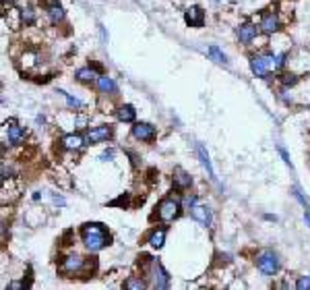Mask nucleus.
Listing matches in <instances>:
<instances>
[{
	"label": "nucleus",
	"instance_id": "obj_6",
	"mask_svg": "<svg viewBox=\"0 0 310 290\" xmlns=\"http://www.w3.org/2000/svg\"><path fill=\"white\" fill-rule=\"evenodd\" d=\"M191 214H193V218L197 220V222H201L203 226H211L213 224V216H211V209H209V207L195 205Z\"/></svg>",
	"mask_w": 310,
	"mask_h": 290
},
{
	"label": "nucleus",
	"instance_id": "obj_13",
	"mask_svg": "<svg viewBox=\"0 0 310 290\" xmlns=\"http://www.w3.org/2000/svg\"><path fill=\"white\" fill-rule=\"evenodd\" d=\"M191 183H193V178H191V174H188V172H184L182 168H176L174 170V185L176 187L186 189V187H191Z\"/></svg>",
	"mask_w": 310,
	"mask_h": 290
},
{
	"label": "nucleus",
	"instance_id": "obj_15",
	"mask_svg": "<svg viewBox=\"0 0 310 290\" xmlns=\"http://www.w3.org/2000/svg\"><path fill=\"white\" fill-rule=\"evenodd\" d=\"M197 154H198V158H201V164L205 166V170H207V174H209V178H215V172H213V166H211V160H209V156H207V152H205V147L198 143L197 145Z\"/></svg>",
	"mask_w": 310,
	"mask_h": 290
},
{
	"label": "nucleus",
	"instance_id": "obj_26",
	"mask_svg": "<svg viewBox=\"0 0 310 290\" xmlns=\"http://www.w3.org/2000/svg\"><path fill=\"white\" fill-rule=\"evenodd\" d=\"M296 286H298L300 290H304V288H310V278H300Z\"/></svg>",
	"mask_w": 310,
	"mask_h": 290
},
{
	"label": "nucleus",
	"instance_id": "obj_17",
	"mask_svg": "<svg viewBox=\"0 0 310 290\" xmlns=\"http://www.w3.org/2000/svg\"><path fill=\"white\" fill-rule=\"evenodd\" d=\"M25 139V133L21 127H17L15 123H11V127H8V141L11 143H21Z\"/></svg>",
	"mask_w": 310,
	"mask_h": 290
},
{
	"label": "nucleus",
	"instance_id": "obj_18",
	"mask_svg": "<svg viewBox=\"0 0 310 290\" xmlns=\"http://www.w3.org/2000/svg\"><path fill=\"white\" fill-rule=\"evenodd\" d=\"M118 118H120V121H122V123H133L135 121V108L133 106H120L118 108Z\"/></svg>",
	"mask_w": 310,
	"mask_h": 290
},
{
	"label": "nucleus",
	"instance_id": "obj_3",
	"mask_svg": "<svg viewBox=\"0 0 310 290\" xmlns=\"http://www.w3.org/2000/svg\"><path fill=\"white\" fill-rule=\"evenodd\" d=\"M256 265L265 276H273L279 269V259L273 251H265V253H261L256 257Z\"/></svg>",
	"mask_w": 310,
	"mask_h": 290
},
{
	"label": "nucleus",
	"instance_id": "obj_25",
	"mask_svg": "<svg viewBox=\"0 0 310 290\" xmlns=\"http://www.w3.org/2000/svg\"><path fill=\"white\" fill-rule=\"evenodd\" d=\"M64 94V92H62ZM66 96V102H68V106H73V108H81L83 104H81V99H77V97H73V96H68V94H64Z\"/></svg>",
	"mask_w": 310,
	"mask_h": 290
},
{
	"label": "nucleus",
	"instance_id": "obj_5",
	"mask_svg": "<svg viewBox=\"0 0 310 290\" xmlns=\"http://www.w3.org/2000/svg\"><path fill=\"white\" fill-rule=\"evenodd\" d=\"M133 137L139 139V141H153L157 137V131H155V127L149 125V123H137L133 127Z\"/></svg>",
	"mask_w": 310,
	"mask_h": 290
},
{
	"label": "nucleus",
	"instance_id": "obj_23",
	"mask_svg": "<svg viewBox=\"0 0 310 290\" xmlns=\"http://www.w3.org/2000/svg\"><path fill=\"white\" fill-rule=\"evenodd\" d=\"M21 21L25 25H33L35 23V13H33V8H23L21 11Z\"/></svg>",
	"mask_w": 310,
	"mask_h": 290
},
{
	"label": "nucleus",
	"instance_id": "obj_22",
	"mask_svg": "<svg viewBox=\"0 0 310 290\" xmlns=\"http://www.w3.org/2000/svg\"><path fill=\"white\" fill-rule=\"evenodd\" d=\"M209 56H211L215 63L227 64V58H225V54H222V52H219V48H217V46H209Z\"/></svg>",
	"mask_w": 310,
	"mask_h": 290
},
{
	"label": "nucleus",
	"instance_id": "obj_12",
	"mask_svg": "<svg viewBox=\"0 0 310 290\" xmlns=\"http://www.w3.org/2000/svg\"><path fill=\"white\" fill-rule=\"evenodd\" d=\"M261 29H263V32H267V33H275L277 29H279V19H277V15H273V13L265 15V17L261 19Z\"/></svg>",
	"mask_w": 310,
	"mask_h": 290
},
{
	"label": "nucleus",
	"instance_id": "obj_20",
	"mask_svg": "<svg viewBox=\"0 0 310 290\" xmlns=\"http://www.w3.org/2000/svg\"><path fill=\"white\" fill-rule=\"evenodd\" d=\"M97 75L93 68H81V71H77V79L79 81H83V83H89V81H93Z\"/></svg>",
	"mask_w": 310,
	"mask_h": 290
},
{
	"label": "nucleus",
	"instance_id": "obj_16",
	"mask_svg": "<svg viewBox=\"0 0 310 290\" xmlns=\"http://www.w3.org/2000/svg\"><path fill=\"white\" fill-rule=\"evenodd\" d=\"M166 243V230H153L151 236H149V245H151L153 249H162Z\"/></svg>",
	"mask_w": 310,
	"mask_h": 290
},
{
	"label": "nucleus",
	"instance_id": "obj_30",
	"mask_svg": "<svg viewBox=\"0 0 310 290\" xmlns=\"http://www.w3.org/2000/svg\"><path fill=\"white\" fill-rule=\"evenodd\" d=\"M112 156H114L112 152H108V154H104V156H102V160H110V158H112Z\"/></svg>",
	"mask_w": 310,
	"mask_h": 290
},
{
	"label": "nucleus",
	"instance_id": "obj_27",
	"mask_svg": "<svg viewBox=\"0 0 310 290\" xmlns=\"http://www.w3.org/2000/svg\"><path fill=\"white\" fill-rule=\"evenodd\" d=\"M282 81H283L285 85H294V83L298 81V77H294V75H283V77H282Z\"/></svg>",
	"mask_w": 310,
	"mask_h": 290
},
{
	"label": "nucleus",
	"instance_id": "obj_1",
	"mask_svg": "<svg viewBox=\"0 0 310 290\" xmlns=\"http://www.w3.org/2000/svg\"><path fill=\"white\" fill-rule=\"evenodd\" d=\"M81 238L89 251H102V249L110 243V234L102 224H85L81 230Z\"/></svg>",
	"mask_w": 310,
	"mask_h": 290
},
{
	"label": "nucleus",
	"instance_id": "obj_28",
	"mask_svg": "<svg viewBox=\"0 0 310 290\" xmlns=\"http://www.w3.org/2000/svg\"><path fill=\"white\" fill-rule=\"evenodd\" d=\"M195 203H197V197H186V199H184L186 209H193V207H195Z\"/></svg>",
	"mask_w": 310,
	"mask_h": 290
},
{
	"label": "nucleus",
	"instance_id": "obj_10",
	"mask_svg": "<svg viewBox=\"0 0 310 290\" xmlns=\"http://www.w3.org/2000/svg\"><path fill=\"white\" fill-rule=\"evenodd\" d=\"M110 135H112V129H110V127H97V129H93V131L87 135V139H89V143H99V141L110 139Z\"/></svg>",
	"mask_w": 310,
	"mask_h": 290
},
{
	"label": "nucleus",
	"instance_id": "obj_21",
	"mask_svg": "<svg viewBox=\"0 0 310 290\" xmlns=\"http://www.w3.org/2000/svg\"><path fill=\"white\" fill-rule=\"evenodd\" d=\"M50 19H52V23H60V21H62V19H64V11H62V8H60L58 4H54V6H50Z\"/></svg>",
	"mask_w": 310,
	"mask_h": 290
},
{
	"label": "nucleus",
	"instance_id": "obj_29",
	"mask_svg": "<svg viewBox=\"0 0 310 290\" xmlns=\"http://www.w3.org/2000/svg\"><path fill=\"white\" fill-rule=\"evenodd\" d=\"M279 154L283 156V160H285V164H287V166H292V162H289V156H287V152H285L283 147H279Z\"/></svg>",
	"mask_w": 310,
	"mask_h": 290
},
{
	"label": "nucleus",
	"instance_id": "obj_19",
	"mask_svg": "<svg viewBox=\"0 0 310 290\" xmlns=\"http://www.w3.org/2000/svg\"><path fill=\"white\" fill-rule=\"evenodd\" d=\"M97 85H99V89H102L104 94H116V92H118L116 83H114V81H112V79H110V77H99Z\"/></svg>",
	"mask_w": 310,
	"mask_h": 290
},
{
	"label": "nucleus",
	"instance_id": "obj_31",
	"mask_svg": "<svg viewBox=\"0 0 310 290\" xmlns=\"http://www.w3.org/2000/svg\"><path fill=\"white\" fill-rule=\"evenodd\" d=\"M304 220H306V224H308V228H310V212H306V216H304Z\"/></svg>",
	"mask_w": 310,
	"mask_h": 290
},
{
	"label": "nucleus",
	"instance_id": "obj_4",
	"mask_svg": "<svg viewBox=\"0 0 310 290\" xmlns=\"http://www.w3.org/2000/svg\"><path fill=\"white\" fill-rule=\"evenodd\" d=\"M178 214H180V203L176 199H164V201L157 205V216L162 222H172Z\"/></svg>",
	"mask_w": 310,
	"mask_h": 290
},
{
	"label": "nucleus",
	"instance_id": "obj_8",
	"mask_svg": "<svg viewBox=\"0 0 310 290\" xmlns=\"http://www.w3.org/2000/svg\"><path fill=\"white\" fill-rule=\"evenodd\" d=\"M184 19H186V23L191 25V27H203L205 15H203V11L198 6H193V8H188V11H186Z\"/></svg>",
	"mask_w": 310,
	"mask_h": 290
},
{
	"label": "nucleus",
	"instance_id": "obj_9",
	"mask_svg": "<svg viewBox=\"0 0 310 290\" xmlns=\"http://www.w3.org/2000/svg\"><path fill=\"white\" fill-rule=\"evenodd\" d=\"M153 284H155V288H168L169 286L168 274L164 272V267L155 261H153Z\"/></svg>",
	"mask_w": 310,
	"mask_h": 290
},
{
	"label": "nucleus",
	"instance_id": "obj_11",
	"mask_svg": "<svg viewBox=\"0 0 310 290\" xmlns=\"http://www.w3.org/2000/svg\"><path fill=\"white\" fill-rule=\"evenodd\" d=\"M81 267H83V257H79V255H71L62 261V272H68V274L79 272Z\"/></svg>",
	"mask_w": 310,
	"mask_h": 290
},
{
	"label": "nucleus",
	"instance_id": "obj_14",
	"mask_svg": "<svg viewBox=\"0 0 310 290\" xmlns=\"http://www.w3.org/2000/svg\"><path fill=\"white\" fill-rule=\"evenodd\" d=\"M83 143H85V139L81 135H66V137H62V147L71 149V152H73V149H81Z\"/></svg>",
	"mask_w": 310,
	"mask_h": 290
},
{
	"label": "nucleus",
	"instance_id": "obj_2",
	"mask_svg": "<svg viewBox=\"0 0 310 290\" xmlns=\"http://www.w3.org/2000/svg\"><path fill=\"white\" fill-rule=\"evenodd\" d=\"M285 63V54H263V56H253L251 58V68L256 77H267L269 71H277L279 66Z\"/></svg>",
	"mask_w": 310,
	"mask_h": 290
},
{
	"label": "nucleus",
	"instance_id": "obj_24",
	"mask_svg": "<svg viewBox=\"0 0 310 290\" xmlns=\"http://www.w3.org/2000/svg\"><path fill=\"white\" fill-rule=\"evenodd\" d=\"M147 284L143 282V280H137V278H128L124 282V288H145Z\"/></svg>",
	"mask_w": 310,
	"mask_h": 290
},
{
	"label": "nucleus",
	"instance_id": "obj_7",
	"mask_svg": "<svg viewBox=\"0 0 310 290\" xmlns=\"http://www.w3.org/2000/svg\"><path fill=\"white\" fill-rule=\"evenodd\" d=\"M256 33H258V29L253 23H244V25L238 27V37H240V42H242V44H251L253 39L256 37Z\"/></svg>",
	"mask_w": 310,
	"mask_h": 290
}]
</instances>
